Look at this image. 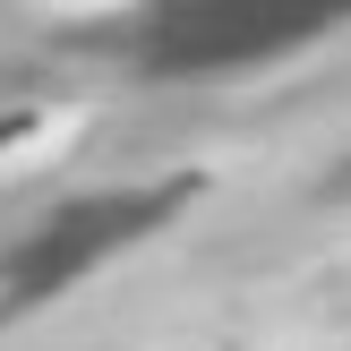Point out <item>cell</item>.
Listing matches in <instances>:
<instances>
[{"label": "cell", "instance_id": "6da1fadb", "mask_svg": "<svg viewBox=\"0 0 351 351\" xmlns=\"http://www.w3.org/2000/svg\"><path fill=\"white\" fill-rule=\"evenodd\" d=\"M77 137H86V103H17V112H0V189L43 171Z\"/></svg>", "mask_w": 351, "mask_h": 351}, {"label": "cell", "instance_id": "7a4b0ae2", "mask_svg": "<svg viewBox=\"0 0 351 351\" xmlns=\"http://www.w3.org/2000/svg\"><path fill=\"white\" fill-rule=\"evenodd\" d=\"M51 9H69V17H103V9H129V0H51Z\"/></svg>", "mask_w": 351, "mask_h": 351}, {"label": "cell", "instance_id": "3957f363", "mask_svg": "<svg viewBox=\"0 0 351 351\" xmlns=\"http://www.w3.org/2000/svg\"><path fill=\"white\" fill-rule=\"evenodd\" d=\"M9 9H51V0H9Z\"/></svg>", "mask_w": 351, "mask_h": 351}]
</instances>
